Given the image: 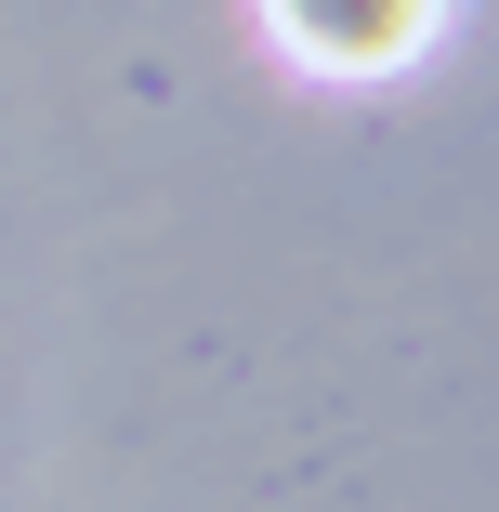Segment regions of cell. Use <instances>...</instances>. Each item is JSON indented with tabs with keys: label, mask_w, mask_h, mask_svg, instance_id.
<instances>
[{
	"label": "cell",
	"mask_w": 499,
	"mask_h": 512,
	"mask_svg": "<svg viewBox=\"0 0 499 512\" xmlns=\"http://www.w3.org/2000/svg\"><path fill=\"white\" fill-rule=\"evenodd\" d=\"M263 40L303 79H394L447 40V0H263Z\"/></svg>",
	"instance_id": "6da1fadb"
}]
</instances>
